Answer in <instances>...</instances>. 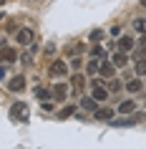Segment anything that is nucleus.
Masks as SVG:
<instances>
[{
  "instance_id": "nucleus-13",
  "label": "nucleus",
  "mask_w": 146,
  "mask_h": 149,
  "mask_svg": "<svg viewBox=\"0 0 146 149\" xmlns=\"http://www.w3.org/2000/svg\"><path fill=\"white\" fill-rule=\"evenodd\" d=\"M134 46H136V43H134L131 36H121V40H118V48H121V51H131Z\"/></svg>"
},
{
  "instance_id": "nucleus-7",
  "label": "nucleus",
  "mask_w": 146,
  "mask_h": 149,
  "mask_svg": "<svg viewBox=\"0 0 146 149\" xmlns=\"http://www.w3.org/2000/svg\"><path fill=\"white\" fill-rule=\"evenodd\" d=\"M93 119H98V121H111V119H113V109H108V106L96 109L93 111Z\"/></svg>"
},
{
  "instance_id": "nucleus-9",
  "label": "nucleus",
  "mask_w": 146,
  "mask_h": 149,
  "mask_svg": "<svg viewBox=\"0 0 146 149\" xmlns=\"http://www.w3.org/2000/svg\"><path fill=\"white\" fill-rule=\"evenodd\" d=\"M113 68H116V63H113V61H111V63H103V61H101L98 73L103 76V79H111V76H113Z\"/></svg>"
},
{
  "instance_id": "nucleus-5",
  "label": "nucleus",
  "mask_w": 146,
  "mask_h": 149,
  "mask_svg": "<svg viewBox=\"0 0 146 149\" xmlns=\"http://www.w3.org/2000/svg\"><path fill=\"white\" fill-rule=\"evenodd\" d=\"M91 96L96 99V101H106L108 99V88L98 86V81H93V88H91Z\"/></svg>"
},
{
  "instance_id": "nucleus-19",
  "label": "nucleus",
  "mask_w": 146,
  "mask_h": 149,
  "mask_svg": "<svg viewBox=\"0 0 146 149\" xmlns=\"http://www.w3.org/2000/svg\"><path fill=\"white\" fill-rule=\"evenodd\" d=\"M136 73L138 76H146V58H138L136 61Z\"/></svg>"
},
{
  "instance_id": "nucleus-17",
  "label": "nucleus",
  "mask_w": 146,
  "mask_h": 149,
  "mask_svg": "<svg viewBox=\"0 0 146 149\" xmlns=\"http://www.w3.org/2000/svg\"><path fill=\"white\" fill-rule=\"evenodd\" d=\"M103 56H106V53H103V48H101V46H93V48H91V58H98V61H103Z\"/></svg>"
},
{
  "instance_id": "nucleus-3",
  "label": "nucleus",
  "mask_w": 146,
  "mask_h": 149,
  "mask_svg": "<svg viewBox=\"0 0 146 149\" xmlns=\"http://www.w3.org/2000/svg\"><path fill=\"white\" fill-rule=\"evenodd\" d=\"M33 38H35V33L30 31V28H18L15 33V40H18V46H30Z\"/></svg>"
},
{
  "instance_id": "nucleus-25",
  "label": "nucleus",
  "mask_w": 146,
  "mask_h": 149,
  "mask_svg": "<svg viewBox=\"0 0 146 149\" xmlns=\"http://www.w3.org/2000/svg\"><path fill=\"white\" fill-rule=\"evenodd\" d=\"M141 5H144V8H146V0H141Z\"/></svg>"
},
{
  "instance_id": "nucleus-12",
  "label": "nucleus",
  "mask_w": 146,
  "mask_h": 149,
  "mask_svg": "<svg viewBox=\"0 0 146 149\" xmlns=\"http://www.w3.org/2000/svg\"><path fill=\"white\" fill-rule=\"evenodd\" d=\"M53 96L58 99V101H63V99L68 96V86H66V84H55L53 86Z\"/></svg>"
},
{
  "instance_id": "nucleus-15",
  "label": "nucleus",
  "mask_w": 146,
  "mask_h": 149,
  "mask_svg": "<svg viewBox=\"0 0 146 149\" xmlns=\"http://www.w3.org/2000/svg\"><path fill=\"white\" fill-rule=\"evenodd\" d=\"M76 114V106H63L61 111H58V119H68V116H73Z\"/></svg>"
},
{
  "instance_id": "nucleus-22",
  "label": "nucleus",
  "mask_w": 146,
  "mask_h": 149,
  "mask_svg": "<svg viewBox=\"0 0 146 149\" xmlns=\"http://www.w3.org/2000/svg\"><path fill=\"white\" fill-rule=\"evenodd\" d=\"M146 51V33H144V38L138 40V58H141V53Z\"/></svg>"
},
{
  "instance_id": "nucleus-24",
  "label": "nucleus",
  "mask_w": 146,
  "mask_h": 149,
  "mask_svg": "<svg viewBox=\"0 0 146 149\" xmlns=\"http://www.w3.org/2000/svg\"><path fill=\"white\" fill-rule=\"evenodd\" d=\"M71 66H73V68L78 71V68H81V58H73V61H71Z\"/></svg>"
},
{
  "instance_id": "nucleus-18",
  "label": "nucleus",
  "mask_w": 146,
  "mask_h": 149,
  "mask_svg": "<svg viewBox=\"0 0 146 149\" xmlns=\"http://www.w3.org/2000/svg\"><path fill=\"white\" fill-rule=\"evenodd\" d=\"M134 28H136L138 33H146V18H136V20H134Z\"/></svg>"
},
{
  "instance_id": "nucleus-2",
  "label": "nucleus",
  "mask_w": 146,
  "mask_h": 149,
  "mask_svg": "<svg viewBox=\"0 0 146 149\" xmlns=\"http://www.w3.org/2000/svg\"><path fill=\"white\" fill-rule=\"evenodd\" d=\"M48 73H51L53 79H66V76H68V66H66L63 61H53L51 68H48Z\"/></svg>"
},
{
  "instance_id": "nucleus-16",
  "label": "nucleus",
  "mask_w": 146,
  "mask_h": 149,
  "mask_svg": "<svg viewBox=\"0 0 146 149\" xmlns=\"http://www.w3.org/2000/svg\"><path fill=\"white\" fill-rule=\"evenodd\" d=\"M81 106H83V109H88V111H96V109H98L93 96H91V99H83V101H81Z\"/></svg>"
},
{
  "instance_id": "nucleus-4",
  "label": "nucleus",
  "mask_w": 146,
  "mask_h": 149,
  "mask_svg": "<svg viewBox=\"0 0 146 149\" xmlns=\"http://www.w3.org/2000/svg\"><path fill=\"white\" fill-rule=\"evenodd\" d=\"M141 119H144V114H138V116H129V119H111L108 124H111V126H136Z\"/></svg>"
},
{
  "instance_id": "nucleus-20",
  "label": "nucleus",
  "mask_w": 146,
  "mask_h": 149,
  "mask_svg": "<svg viewBox=\"0 0 146 149\" xmlns=\"http://www.w3.org/2000/svg\"><path fill=\"white\" fill-rule=\"evenodd\" d=\"M126 88H129V94H136V91H141V81H129Z\"/></svg>"
},
{
  "instance_id": "nucleus-23",
  "label": "nucleus",
  "mask_w": 146,
  "mask_h": 149,
  "mask_svg": "<svg viewBox=\"0 0 146 149\" xmlns=\"http://www.w3.org/2000/svg\"><path fill=\"white\" fill-rule=\"evenodd\" d=\"M101 38H103V31H93L91 33V40H93V43H98Z\"/></svg>"
},
{
  "instance_id": "nucleus-6",
  "label": "nucleus",
  "mask_w": 146,
  "mask_h": 149,
  "mask_svg": "<svg viewBox=\"0 0 146 149\" xmlns=\"http://www.w3.org/2000/svg\"><path fill=\"white\" fill-rule=\"evenodd\" d=\"M8 88L13 91V94H20L25 88V79L23 76H13V81H8Z\"/></svg>"
},
{
  "instance_id": "nucleus-11",
  "label": "nucleus",
  "mask_w": 146,
  "mask_h": 149,
  "mask_svg": "<svg viewBox=\"0 0 146 149\" xmlns=\"http://www.w3.org/2000/svg\"><path fill=\"white\" fill-rule=\"evenodd\" d=\"M51 96H53V91H51V88H46V86H35V99H38V101H48Z\"/></svg>"
},
{
  "instance_id": "nucleus-21",
  "label": "nucleus",
  "mask_w": 146,
  "mask_h": 149,
  "mask_svg": "<svg viewBox=\"0 0 146 149\" xmlns=\"http://www.w3.org/2000/svg\"><path fill=\"white\" fill-rule=\"evenodd\" d=\"M98 68H101V61H98V58H93V61L86 66V71H88V73H96Z\"/></svg>"
},
{
  "instance_id": "nucleus-10",
  "label": "nucleus",
  "mask_w": 146,
  "mask_h": 149,
  "mask_svg": "<svg viewBox=\"0 0 146 149\" xmlns=\"http://www.w3.org/2000/svg\"><path fill=\"white\" fill-rule=\"evenodd\" d=\"M3 61L10 63V61H18V53L13 51V48L8 46V43H3Z\"/></svg>"
},
{
  "instance_id": "nucleus-1",
  "label": "nucleus",
  "mask_w": 146,
  "mask_h": 149,
  "mask_svg": "<svg viewBox=\"0 0 146 149\" xmlns=\"http://www.w3.org/2000/svg\"><path fill=\"white\" fill-rule=\"evenodd\" d=\"M10 116L15 119V121H28V119H30V109H28V104L15 101L13 106H10Z\"/></svg>"
},
{
  "instance_id": "nucleus-14",
  "label": "nucleus",
  "mask_w": 146,
  "mask_h": 149,
  "mask_svg": "<svg viewBox=\"0 0 146 149\" xmlns=\"http://www.w3.org/2000/svg\"><path fill=\"white\" fill-rule=\"evenodd\" d=\"M134 109H136V104L131 101V99H126V101H121V104H118V111H121V114H131Z\"/></svg>"
},
{
  "instance_id": "nucleus-8",
  "label": "nucleus",
  "mask_w": 146,
  "mask_h": 149,
  "mask_svg": "<svg viewBox=\"0 0 146 149\" xmlns=\"http://www.w3.org/2000/svg\"><path fill=\"white\" fill-rule=\"evenodd\" d=\"M111 61L116 63V68H123V66H126V61H129V56H126V51H116V53L111 56Z\"/></svg>"
}]
</instances>
